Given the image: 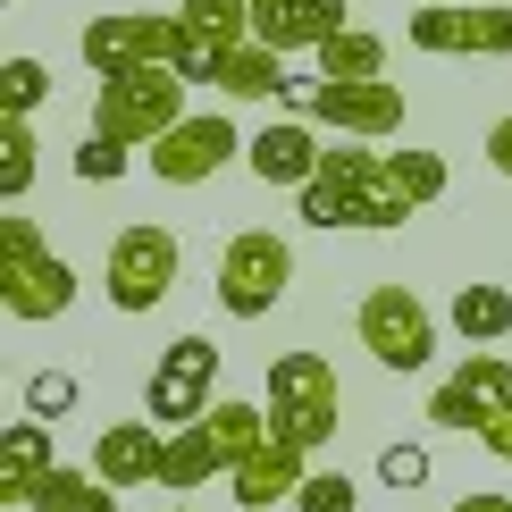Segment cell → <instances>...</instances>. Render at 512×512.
Returning <instances> with one entry per match:
<instances>
[{
	"label": "cell",
	"mask_w": 512,
	"mask_h": 512,
	"mask_svg": "<svg viewBox=\"0 0 512 512\" xmlns=\"http://www.w3.org/2000/svg\"><path fill=\"white\" fill-rule=\"evenodd\" d=\"M68 168H76L84 185H118V177H126V143H110V135H84L76 152H68Z\"/></svg>",
	"instance_id": "cell-30"
},
{
	"label": "cell",
	"mask_w": 512,
	"mask_h": 512,
	"mask_svg": "<svg viewBox=\"0 0 512 512\" xmlns=\"http://www.w3.org/2000/svg\"><path fill=\"white\" fill-rule=\"evenodd\" d=\"M319 135H311V118H277V126H261V135L244 143V168L261 185H294V194H303V185L319 177Z\"/></svg>",
	"instance_id": "cell-16"
},
{
	"label": "cell",
	"mask_w": 512,
	"mask_h": 512,
	"mask_svg": "<svg viewBox=\"0 0 512 512\" xmlns=\"http://www.w3.org/2000/svg\"><path fill=\"white\" fill-rule=\"evenodd\" d=\"M294 286V244L269 227H236L219 252V311L227 319H269Z\"/></svg>",
	"instance_id": "cell-4"
},
{
	"label": "cell",
	"mask_w": 512,
	"mask_h": 512,
	"mask_svg": "<svg viewBox=\"0 0 512 512\" xmlns=\"http://www.w3.org/2000/svg\"><path fill=\"white\" fill-rule=\"evenodd\" d=\"M68 303H76L68 252H51V236L34 219H0V311L42 328V319H59Z\"/></svg>",
	"instance_id": "cell-1"
},
{
	"label": "cell",
	"mask_w": 512,
	"mask_h": 512,
	"mask_svg": "<svg viewBox=\"0 0 512 512\" xmlns=\"http://www.w3.org/2000/svg\"><path fill=\"white\" fill-rule=\"evenodd\" d=\"M378 168H387V152H361V135L345 143V152H328V160H319V177L303 185V227H328V236H336V227H361Z\"/></svg>",
	"instance_id": "cell-13"
},
{
	"label": "cell",
	"mask_w": 512,
	"mask_h": 512,
	"mask_svg": "<svg viewBox=\"0 0 512 512\" xmlns=\"http://www.w3.org/2000/svg\"><path fill=\"white\" fill-rule=\"evenodd\" d=\"M361 504V487L345 471H311L303 487H294V512H353Z\"/></svg>",
	"instance_id": "cell-31"
},
{
	"label": "cell",
	"mask_w": 512,
	"mask_h": 512,
	"mask_svg": "<svg viewBox=\"0 0 512 512\" xmlns=\"http://www.w3.org/2000/svg\"><path fill=\"white\" fill-rule=\"evenodd\" d=\"M244 143H252V135H236V118H227V110H185V118L152 143V177H160V185H210L227 160L244 152Z\"/></svg>",
	"instance_id": "cell-8"
},
{
	"label": "cell",
	"mask_w": 512,
	"mask_h": 512,
	"mask_svg": "<svg viewBox=\"0 0 512 512\" xmlns=\"http://www.w3.org/2000/svg\"><path fill=\"white\" fill-rule=\"evenodd\" d=\"M487 160H496V177L512 185V118H496V126H487Z\"/></svg>",
	"instance_id": "cell-33"
},
{
	"label": "cell",
	"mask_w": 512,
	"mask_h": 512,
	"mask_svg": "<svg viewBox=\"0 0 512 512\" xmlns=\"http://www.w3.org/2000/svg\"><path fill=\"white\" fill-rule=\"evenodd\" d=\"M387 177L412 194V210H429V202L445 194V160H437V152H387Z\"/></svg>",
	"instance_id": "cell-28"
},
{
	"label": "cell",
	"mask_w": 512,
	"mask_h": 512,
	"mask_svg": "<svg viewBox=\"0 0 512 512\" xmlns=\"http://www.w3.org/2000/svg\"><path fill=\"white\" fill-rule=\"evenodd\" d=\"M101 286H110V303L126 319L160 311L168 286H177V236H168L160 219H126L118 236H110V269H101Z\"/></svg>",
	"instance_id": "cell-7"
},
{
	"label": "cell",
	"mask_w": 512,
	"mask_h": 512,
	"mask_svg": "<svg viewBox=\"0 0 512 512\" xmlns=\"http://www.w3.org/2000/svg\"><path fill=\"white\" fill-rule=\"evenodd\" d=\"M34 512H118V487L101 471H68V462H51V471L34 479Z\"/></svg>",
	"instance_id": "cell-21"
},
{
	"label": "cell",
	"mask_w": 512,
	"mask_h": 512,
	"mask_svg": "<svg viewBox=\"0 0 512 512\" xmlns=\"http://www.w3.org/2000/svg\"><path fill=\"white\" fill-rule=\"evenodd\" d=\"M479 445H487L496 462H512V412H504V420H487V429H479Z\"/></svg>",
	"instance_id": "cell-34"
},
{
	"label": "cell",
	"mask_w": 512,
	"mask_h": 512,
	"mask_svg": "<svg viewBox=\"0 0 512 512\" xmlns=\"http://www.w3.org/2000/svg\"><path fill=\"white\" fill-rule=\"evenodd\" d=\"M76 403H84L76 370H34V378H26V412H34V420H68Z\"/></svg>",
	"instance_id": "cell-29"
},
{
	"label": "cell",
	"mask_w": 512,
	"mask_h": 512,
	"mask_svg": "<svg viewBox=\"0 0 512 512\" xmlns=\"http://www.w3.org/2000/svg\"><path fill=\"white\" fill-rule=\"evenodd\" d=\"M445 319H454L471 345H496V336H512V294L504 286H454V311Z\"/></svg>",
	"instance_id": "cell-23"
},
{
	"label": "cell",
	"mask_w": 512,
	"mask_h": 512,
	"mask_svg": "<svg viewBox=\"0 0 512 512\" xmlns=\"http://www.w3.org/2000/svg\"><path fill=\"white\" fill-rule=\"evenodd\" d=\"M160 59H177V17L118 9V17H93V26H84V68H93V76L160 68Z\"/></svg>",
	"instance_id": "cell-12"
},
{
	"label": "cell",
	"mask_w": 512,
	"mask_h": 512,
	"mask_svg": "<svg viewBox=\"0 0 512 512\" xmlns=\"http://www.w3.org/2000/svg\"><path fill=\"white\" fill-rule=\"evenodd\" d=\"M353 9L345 0H261L252 9V34L269 42V51H319L328 34H345Z\"/></svg>",
	"instance_id": "cell-17"
},
{
	"label": "cell",
	"mask_w": 512,
	"mask_h": 512,
	"mask_svg": "<svg viewBox=\"0 0 512 512\" xmlns=\"http://www.w3.org/2000/svg\"><path fill=\"white\" fill-rule=\"evenodd\" d=\"M319 76H387V34L370 26H345L319 42Z\"/></svg>",
	"instance_id": "cell-24"
},
{
	"label": "cell",
	"mask_w": 512,
	"mask_h": 512,
	"mask_svg": "<svg viewBox=\"0 0 512 512\" xmlns=\"http://www.w3.org/2000/svg\"><path fill=\"white\" fill-rule=\"evenodd\" d=\"M168 512H194V504H168Z\"/></svg>",
	"instance_id": "cell-37"
},
{
	"label": "cell",
	"mask_w": 512,
	"mask_h": 512,
	"mask_svg": "<svg viewBox=\"0 0 512 512\" xmlns=\"http://www.w3.org/2000/svg\"><path fill=\"white\" fill-rule=\"evenodd\" d=\"M277 101H286V118L336 126V135H361V143L403 126V84H387V76H294Z\"/></svg>",
	"instance_id": "cell-2"
},
{
	"label": "cell",
	"mask_w": 512,
	"mask_h": 512,
	"mask_svg": "<svg viewBox=\"0 0 512 512\" xmlns=\"http://www.w3.org/2000/svg\"><path fill=\"white\" fill-rule=\"evenodd\" d=\"M42 93H51V68L42 59H0V110L9 118H34Z\"/></svg>",
	"instance_id": "cell-26"
},
{
	"label": "cell",
	"mask_w": 512,
	"mask_h": 512,
	"mask_svg": "<svg viewBox=\"0 0 512 512\" xmlns=\"http://www.w3.org/2000/svg\"><path fill=\"white\" fill-rule=\"evenodd\" d=\"M353 328H361V345L378 353V370H429V353H437V311L420 303L403 277H387V286H370L361 294V311H353Z\"/></svg>",
	"instance_id": "cell-5"
},
{
	"label": "cell",
	"mask_w": 512,
	"mask_h": 512,
	"mask_svg": "<svg viewBox=\"0 0 512 512\" xmlns=\"http://www.w3.org/2000/svg\"><path fill=\"white\" fill-rule=\"evenodd\" d=\"M34 152H42V143H34V118H9V126H0V194H9V202L34 194Z\"/></svg>",
	"instance_id": "cell-25"
},
{
	"label": "cell",
	"mask_w": 512,
	"mask_h": 512,
	"mask_svg": "<svg viewBox=\"0 0 512 512\" xmlns=\"http://www.w3.org/2000/svg\"><path fill=\"white\" fill-rule=\"evenodd\" d=\"M0 512H34V504H0Z\"/></svg>",
	"instance_id": "cell-36"
},
{
	"label": "cell",
	"mask_w": 512,
	"mask_h": 512,
	"mask_svg": "<svg viewBox=\"0 0 512 512\" xmlns=\"http://www.w3.org/2000/svg\"><path fill=\"white\" fill-rule=\"evenodd\" d=\"M336 412H345V387H336V361L328 353H277L269 361V420L294 429L319 454L336 437Z\"/></svg>",
	"instance_id": "cell-6"
},
{
	"label": "cell",
	"mask_w": 512,
	"mask_h": 512,
	"mask_svg": "<svg viewBox=\"0 0 512 512\" xmlns=\"http://www.w3.org/2000/svg\"><path fill=\"white\" fill-rule=\"evenodd\" d=\"M219 387V345H210V336H177V345L160 353V370H152V387H143V412L160 420V429H185V420H202L210 395Z\"/></svg>",
	"instance_id": "cell-9"
},
{
	"label": "cell",
	"mask_w": 512,
	"mask_h": 512,
	"mask_svg": "<svg viewBox=\"0 0 512 512\" xmlns=\"http://www.w3.org/2000/svg\"><path fill=\"white\" fill-rule=\"evenodd\" d=\"M403 42L429 59H512V9H412Z\"/></svg>",
	"instance_id": "cell-10"
},
{
	"label": "cell",
	"mask_w": 512,
	"mask_h": 512,
	"mask_svg": "<svg viewBox=\"0 0 512 512\" xmlns=\"http://www.w3.org/2000/svg\"><path fill=\"white\" fill-rule=\"evenodd\" d=\"M512 412V361L504 353H471L454 378H437V395H429V420L437 429H462V437H479L487 420H504Z\"/></svg>",
	"instance_id": "cell-11"
},
{
	"label": "cell",
	"mask_w": 512,
	"mask_h": 512,
	"mask_svg": "<svg viewBox=\"0 0 512 512\" xmlns=\"http://www.w3.org/2000/svg\"><path fill=\"white\" fill-rule=\"evenodd\" d=\"M59 462V445H51V420H9V437H0V504H26L34 496V479Z\"/></svg>",
	"instance_id": "cell-19"
},
{
	"label": "cell",
	"mask_w": 512,
	"mask_h": 512,
	"mask_svg": "<svg viewBox=\"0 0 512 512\" xmlns=\"http://www.w3.org/2000/svg\"><path fill=\"white\" fill-rule=\"evenodd\" d=\"M210 429H219V445H227V462H244L252 445L269 437V412H261V403H210Z\"/></svg>",
	"instance_id": "cell-27"
},
{
	"label": "cell",
	"mask_w": 512,
	"mask_h": 512,
	"mask_svg": "<svg viewBox=\"0 0 512 512\" xmlns=\"http://www.w3.org/2000/svg\"><path fill=\"white\" fill-rule=\"evenodd\" d=\"M454 512H512V496H487V487H471V496H462Z\"/></svg>",
	"instance_id": "cell-35"
},
{
	"label": "cell",
	"mask_w": 512,
	"mask_h": 512,
	"mask_svg": "<svg viewBox=\"0 0 512 512\" xmlns=\"http://www.w3.org/2000/svg\"><path fill=\"white\" fill-rule=\"evenodd\" d=\"M286 84H294V76H286V51H269L261 34L236 42V51H227V68H219V93H227V101H277Z\"/></svg>",
	"instance_id": "cell-20"
},
{
	"label": "cell",
	"mask_w": 512,
	"mask_h": 512,
	"mask_svg": "<svg viewBox=\"0 0 512 512\" xmlns=\"http://www.w3.org/2000/svg\"><path fill=\"white\" fill-rule=\"evenodd\" d=\"M303 479H311V445L294 437V429H277V420H269V437L252 445L236 471H227V496H236L244 512H269V504H286Z\"/></svg>",
	"instance_id": "cell-14"
},
{
	"label": "cell",
	"mask_w": 512,
	"mask_h": 512,
	"mask_svg": "<svg viewBox=\"0 0 512 512\" xmlns=\"http://www.w3.org/2000/svg\"><path fill=\"white\" fill-rule=\"evenodd\" d=\"M177 26L194 34V42L236 51V42H252V0H177Z\"/></svg>",
	"instance_id": "cell-22"
},
{
	"label": "cell",
	"mask_w": 512,
	"mask_h": 512,
	"mask_svg": "<svg viewBox=\"0 0 512 512\" xmlns=\"http://www.w3.org/2000/svg\"><path fill=\"white\" fill-rule=\"evenodd\" d=\"M227 471H236V462H227V445H219V429H210V412L185 420V429H168V462H160V487H168V496H194V487L227 479Z\"/></svg>",
	"instance_id": "cell-18"
},
{
	"label": "cell",
	"mask_w": 512,
	"mask_h": 512,
	"mask_svg": "<svg viewBox=\"0 0 512 512\" xmlns=\"http://www.w3.org/2000/svg\"><path fill=\"white\" fill-rule=\"evenodd\" d=\"M160 462H168V429L152 412H143V420H110L101 445H93V471L110 487H160Z\"/></svg>",
	"instance_id": "cell-15"
},
{
	"label": "cell",
	"mask_w": 512,
	"mask_h": 512,
	"mask_svg": "<svg viewBox=\"0 0 512 512\" xmlns=\"http://www.w3.org/2000/svg\"><path fill=\"white\" fill-rule=\"evenodd\" d=\"M378 479L387 487H429V445H387V454H378Z\"/></svg>",
	"instance_id": "cell-32"
},
{
	"label": "cell",
	"mask_w": 512,
	"mask_h": 512,
	"mask_svg": "<svg viewBox=\"0 0 512 512\" xmlns=\"http://www.w3.org/2000/svg\"><path fill=\"white\" fill-rule=\"evenodd\" d=\"M177 118H185V76L168 68V59H160V68L101 76V93H93V135L126 143V152H152Z\"/></svg>",
	"instance_id": "cell-3"
}]
</instances>
